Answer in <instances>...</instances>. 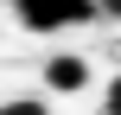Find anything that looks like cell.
<instances>
[{
  "label": "cell",
  "instance_id": "6da1fadb",
  "mask_svg": "<svg viewBox=\"0 0 121 115\" xmlns=\"http://www.w3.org/2000/svg\"><path fill=\"white\" fill-rule=\"evenodd\" d=\"M13 13H19V26H32V32H64V26L89 19L96 0H13Z\"/></svg>",
  "mask_w": 121,
  "mask_h": 115
},
{
  "label": "cell",
  "instance_id": "7a4b0ae2",
  "mask_svg": "<svg viewBox=\"0 0 121 115\" xmlns=\"http://www.w3.org/2000/svg\"><path fill=\"white\" fill-rule=\"evenodd\" d=\"M83 83H89V64H83L77 51L45 58V90H51V96H70V90H83Z\"/></svg>",
  "mask_w": 121,
  "mask_h": 115
},
{
  "label": "cell",
  "instance_id": "3957f363",
  "mask_svg": "<svg viewBox=\"0 0 121 115\" xmlns=\"http://www.w3.org/2000/svg\"><path fill=\"white\" fill-rule=\"evenodd\" d=\"M0 115H51V109H45V96H6Z\"/></svg>",
  "mask_w": 121,
  "mask_h": 115
},
{
  "label": "cell",
  "instance_id": "277c9868",
  "mask_svg": "<svg viewBox=\"0 0 121 115\" xmlns=\"http://www.w3.org/2000/svg\"><path fill=\"white\" fill-rule=\"evenodd\" d=\"M102 115H121V70L108 77V96H102Z\"/></svg>",
  "mask_w": 121,
  "mask_h": 115
},
{
  "label": "cell",
  "instance_id": "5b68a950",
  "mask_svg": "<svg viewBox=\"0 0 121 115\" xmlns=\"http://www.w3.org/2000/svg\"><path fill=\"white\" fill-rule=\"evenodd\" d=\"M96 13H108V19H121V0H96Z\"/></svg>",
  "mask_w": 121,
  "mask_h": 115
}]
</instances>
